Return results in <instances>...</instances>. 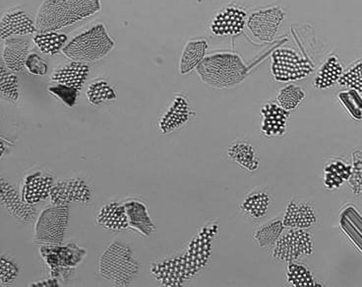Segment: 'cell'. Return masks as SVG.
<instances>
[{"mask_svg":"<svg viewBox=\"0 0 362 287\" xmlns=\"http://www.w3.org/2000/svg\"><path fill=\"white\" fill-rule=\"evenodd\" d=\"M218 231L217 221L206 224L182 250L152 264L150 273L153 278L168 287L181 286L194 278L210 261Z\"/></svg>","mask_w":362,"mask_h":287,"instance_id":"6da1fadb","label":"cell"},{"mask_svg":"<svg viewBox=\"0 0 362 287\" xmlns=\"http://www.w3.org/2000/svg\"><path fill=\"white\" fill-rule=\"evenodd\" d=\"M100 10V0H45L37 15V32L59 31Z\"/></svg>","mask_w":362,"mask_h":287,"instance_id":"7a4b0ae2","label":"cell"},{"mask_svg":"<svg viewBox=\"0 0 362 287\" xmlns=\"http://www.w3.org/2000/svg\"><path fill=\"white\" fill-rule=\"evenodd\" d=\"M100 276L117 286H130L139 276L141 264L129 244L112 241L98 263Z\"/></svg>","mask_w":362,"mask_h":287,"instance_id":"3957f363","label":"cell"},{"mask_svg":"<svg viewBox=\"0 0 362 287\" xmlns=\"http://www.w3.org/2000/svg\"><path fill=\"white\" fill-rule=\"evenodd\" d=\"M201 80L214 88H230L245 79L247 69L238 55L216 54L205 57L196 67Z\"/></svg>","mask_w":362,"mask_h":287,"instance_id":"277c9868","label":"cell"},{"mask_svg":"<svg viewBox=\"0 0 362 287\" xmlns=\"http://www.w3.org/2000/svg\"><path fill=\"white\" fill-rule=\"evenodd\" d=\"M113 47L115 42L105 25L100 23L73 38L71 41L67 43L62 52L73 62L89 64L107 57Z\"/></svg>","mask_w":362,"mask_h":287,"instance_id":"5b68a950","label":"cell"},{"mask_svg":"<svg viewBox=\"0 0 362 287\" xmlns=\"http://www.w3.org/2000/svg\"><path fill=\"white\" fill-rule=\"evenodd\" d=\"M40 256L49 269V276L60 281H71L76 269L87 256L86 249L75 243L60 245H42Z\"/></svg>","mask_w":362,"mask_h":287,"instance_id":"8992f818","label":"cell"},{"mask_svg":"<svg viewBox=\"0 0 362 287\" xmlns=\"http://www.w3.org/2000/svg\"><path fill=\"white\" fill-rule=\"evenodd\" d=\"M69 223V206H52L37 216L33 241L39 245H60L64 243Z\"/></svg>","mask_w":362,"mask_h":287,"instance_id":"52a82bcc","label":"cell"},{"mask_svg":"<svg viewBox=\"0 0 362 287\" xmlns=\"http://www.w3.org/2000/svg\"><path fill=\"white\" fill-rule=\"evenodd\" d=\"M313 237L305 229H291L281 234L274 245L272 257L281 263H293L313 255Z\"/></svg>","mask_w":362,"mask_h":287,"instance_id":"ba28073f","label":"cell"},{"mask_svg":"<svg viewBox=\"0 0 362 287\" xmlns=\"http://www.w3.org/2000/svg\"><path fill=\"white\" fill-rule=\"evenodd\" d=\"M49 201L52 206H88L93 201V188L79 176L57 179Z\"/></svg>","mask_w":362,"mask_h":287,"instance_id":"9c48e42d","label":"cell"},{"mask_svg":"<svg viewBox=\"0 0 362 287\" xmlns=\"http://www.w3.org/2000/svg\"><path fill=\"white\" fill-rule=\"evenodd\" d=\"M313 65L291 50H276L272 55V72L276 81L301 80L313 72Z\"/></svg>","mask_w":362,"mask_h":287,"instance_id":"30bf717a","label":"cell"},{"mask_svg":"<svg viewBox=\"0 0 362 287\" xmlns=\"http://www.w3.org/2000/svg\"><path fill=\"white\" fill-rule=\"evenodd\" d=\"M57 179L49 171L35 167L23 175L19 190L23 200L30 205H37L49 200Z\"/></svg>","mask_w":362,"mask_h":287,"instance_id":"8fae6325","label":"cell"},{"mask_svg":"<svg viewBox=\"0 0 362 287\" xmlns=\"http://www.w3.org/2000/svg\"><path fill=\"white\" fill-rule=\"evenodd\" d=\"M0 203L10 215L23 224L29 223L36 218V205H30L23 200L19 188H15L4 175L0 178Z\"/></svg>","mask_w":362,"mask_h":287,"instance_id":"7c38bea8","label":"cell"},{"mask_svg":"<svg viewBox=\"0 0 362 287\" xmlns=\"http://www.w3.org/2000/svg\"><path fill=\"white\" fill-rule=\"evenodd\" d=\"M283 18V11L279 7H275L251 15L247 25L254 37L260 41L271 42Z\"/></svg>","mask_w":362,"mask_h":287,"instance_id":"4fadbf2b","label":"cell"},{"mask_svg":"<svg viewBox=\"0 0 362 287\" xmlns=\"http://www.w3.org/2000/svg\"><path fill=\"white\" fill-rule=\"evenodd\" d=\"M283 221L285 227L306 230L318 223V215L310 201L291 200L286 206Z\"/></svg>","mask_w":362,"mask_h":287,"instance_id":"5bb4252c","label":"cell"},{"mask_svg":"<svg viewBox=\"0 0 362 287\" xmlns=\"http://www.w3.org/2000/svg\"><path fill=\"white\" fill-rule=\"evenodd\" d=\"M123 203H124L129 229L135 231L142 237H150L156 231V225L153 219L151 218L149 210L144 201L139 198H132Z\"/></svg>","mask_w":362,"mask_h":287,"instance_id":"9a60e30c","label":"cell"},{"mask_svg":"<svg viewBox=\"0 0 362 287\" xmlns=\"http://www.w3.org/2000/svg\"><path fill=\"white\" fill-rule=\"evenodd\" d=\"M37 31L34 21L21 9H12L2 16L0 23V37L2 41L17 36H26Z\"/></svg>","mask_w":362,"mask_h":287,"instance_id":"2e32d148","label":"cell"},{"mask_svg":"<svg viewBox=\"0 0 362 287\" xmlns=\"http://www.w3.org/2000/svg\"><path fill=\"white\" fill-rule=\"evenodd\" d=\"M260 113L262 116L260 130L264 137H279L285 135L290 119L288 111L276 103H268L261 108Z\"/></svg>","mask_w":362,"mask_h":287,"instance_id":"e0dca14e","label":"cell"},{"mask_svg":"<svg viewBox=\"0 0 362 287\" xmlns=\"http://www.w3.org/2000/svg\"><path fill=\"white\" fill-rule=\"evenodd\" d=\"M95 221L109 232H122L129 229L123 201H112L98 211Z\"/></svg>","mask_w":362,"mask_h":287,"instance_id":"ac0fdd59","label":"cell"},{"mask_svg":"<svg viewBox=\"0 0 362 287\" xmlns=\"http://www.w3.org/2000/svg\"><path fill=\"white\" fill-rule=\"evenodd\" d=\"M190 116L191 111L187 99L182 95L175 96L172 104L158 123L160 133L168 135L182 127L190 119Z\"/></svg>","mask_w":362,"mask_h":287,"instance_id":"d6986e66","label":"cell"},{"mask_svg":"<svg viewBox=\"0 0 362 287\" xmlns=\"http://www.w3.org/2000/svg\"><path fill=\"white\" fill-rule=\"evenodd\" d=\"M228 157L247 173H255L260 165L257 148L246 140H238L228 148Z\"/></svg>","mask_w":362,"mask_h":287,"instance_id":"ffe728a7","label":"cell"},{"mask_svg":"<svg viewBox=\"0 0 362 287\" xmlns=\"http://www.w3.org/2000/svg\"><path fill=\"white\" fill-rule=\"evenodd\" d=\"M245 24V13L235 7H228L216 15L211 30L215 35H238L243 31Z\"/></svg>","mask_w":362,"mask_h":287,"instance_id":"44dd1931","label":"cell"},{"mask_svg":"<svg viewBox=\"0 0 362 287\" xmlns=\"http://www.w3.org/2000/svg\"><path fill=\"white\" fill-rule=\"evenodd\" d=\"M90 69L84 62H73L55 69L50 80L57 84L76 88L81 90L89 77Z\"/></svg>","mask_w":362,"mask_h":287,"instance_id":"7402d4cb","label":"cell"},{"mask_svg":"<svg viewBox=\"0 0 362 287\" xmlns=\"http://www.w3.org/2000/svg\"><path fill=\"white\" fill-rule=\"evenodd\" d=\"M30 52V43L26 40L11 38L4 41L2 59L4 64L14 72L26 69V62Z\"/></svg>","mask_w":362,"mask_h":287,"instance_id":"603a6c76","label":"cell"},{"mask_svg":"<svg viewBox=\"0 0 362 287\" xmlns=\"http://www.w3.org/2000/svg\"><path fill=\"white\" fill-rule=\"evenodd\" d=\"M272 203V196L266 188H255L245 196L240 208L248 218L258 220L268 215Z\"/></svg>","mask_w":362,"mask_h":287,"instance_id":"cb8c5ba5","label":"cell"},{"mask_svg":"<svg viewBox=\"0 0 362 287\" xmlns=\"http://www.w3.org/2000/svg\"><path fill=\"white\" fill-rule=\"evenodd\" d=\"M351 175V165L341 158H333L324 167V187L328 191L338 190L344 183L348 182Z\"/></svg>","mask_w":362,"mask_h":287,"instance_id":"d4e9b609","label":"cell"},{"mask_svg":"<svg viewBox=\"0 0 362 287\" xmlns=\"http://www.w3.org/2000/svg\"><path fill=\"white\" fill-rule=\"evenodd\" d=\"M344 74L343 65L336 55H332L324 62L317 73L314 86L317 89H327L334 86Z\"/></svg>","mask_w":362,"mask_h":287,"instance_id":"484cf974","label":"cell"},{"mask_svg":"<svg viewBox=\"0 0 362 287\" xmlns=\"http://www.w3.org/2000/svg\"><path fill=\"white\" fill-rule=\"evenodd\" d=\"M0 96L10 103H18L21 97L19 78L4 62L0 67Z\"/></svg>","mask_w":362,"mask_h":287,"instance_id":"4316f807","label":"cell"},{"mask_svg":"<svg viewBox=\"0 0 362 287\" xmlns=\"http://www.w3.org/2000/svg\"><path fill=\"white\" fill-rule=\"evenodd\" d=\"M207 47L206 41H192L186 45L180 60L181 74H186L199 65L205 57Z\"/></svg>","mask_w":362,"mask_h":287,"instance_id":"83f0119b","label":"cell"},{"mask_svg":"<svg viewBox=\"0 0 362 287\" xmlns=\"http://www.w3.org/2000/svg\"><path fill=\"white\" fill-rule=\"evenodd\" d=\"M34 43L42 54L55 55L66 46L67 36L57 31L39 33L34 37Z\"/></svg>","mask_w":362,"mask_h":287,"instance_id":"f1b7e54d","label":"cell"},{"mask_svg":"<svg viewBox=\"0 0 362 287\" xmlns=\"http://www.w3.org/2000/svg\"><path fill=\"white\" fill-rule=\"evenodd\" d=\"M286 283L291 286H321L314 278L313 271L306 264L293 261L286 268Z\"/></svg>","mask_w":362,"mask_h":287,"instance_id":"f546056e","label":"cell"},{"mask_svg":"<svg viewBox=\"0 0 362 287\" xmlns=\"http://www.w3.org/2000/svg\"><path fill=\"white\" fill-rule=\"evenodd\" d=\"M284 228H285V225H284L283 218L273 219L268 223L260 226L254 232V239L261 248L275 245L276 241L281 237Z\"/></svg>","mask_w":362,"mask_h":287,"instance_id":"4dcf8cb0","label":"cell"},{"mask_svg":"<svg viewBox=\"0 0 362 287\" xmlns=\"http://www.w3.org/2000/svg\"><path fill=\"white\" fill-rule=\"evenodd\" d=\"M87 99L93 106H100L117 99V95L112 85L104 79L90 83L87 89Z\"/></svg>","mask_w":362,"mask_h":287,"instance_id":"1f68e13d","label":"cell"},{"mask_svg":"<svg viewBox=\"0 0 362 287\" xmlns=\"http://www.w3.org/2000/svg\"><path fill=\"white\" fill-rule=\"evenodd\" d=\"M305 98V92L300 87L296 86V85L290 84L288 86L284 87L283 89L279 92L278 100L279 105L286 111H293L298 107L299 104Z\"/></svg>","mask_w":362,"mask_h":287,"instance_id":"d6a6232c","label":"cell"},{"mask_svg":"<svg viewBox=\"0 0 362 287\" xmlns=\"http://www.w3.org/2000/svg\"><path fill=\"white\" fill-rule=\"evenodd\" d=\"M338 98L344 109L353 119L362 120V97L356 90L349 89L339 93Z\"/></svg>","mask_w":362,"mask_h":287,"instance_id":"836d02e7","label":"cell"},{"mask_svg":"<svg viewBox=\"0 0 362 287\" xmlns=\"http://www.w3.org/2000/svg\"><path fill=\"white\" fill-rule=\"evenodd\" d=\"M19 274L18 264L15 263L13 259L2 254L0 259V284L5 286L13 283L18 278Z\"/></svg>","mask_w":362,"mask_h":287,"instance_id":"e575fe53","label":"cell"},{"mask_svg":"<svg viewBox=\"0 0 362 287\" xmlns=\"http://www.w3.org/2000/svg\"><path fill=\"white\" fill-rule=\"evenodd\" d=\"M339 83L343 86L351 88L362 93V60L356 62L341 75Z\"/></svg>","mask_w":362,"mask_h":287,"instance_id":"d590c367","label":"cell"},{"mask_svg":"<svg viewBox=\"0 0 362 287\" xmlns=\"http://www.w3.org/2000/svg\"><path fill=\"white\" fill-rule=\"evenodd\" d=\"M349 187L354 195H362V151L356 150L353 153L351 175L348 181Z\"/></svg>","mask_w":362,"mask_h":287,"instance_id":"8d00e7d4","label":"cell"},{"mask_svg":"<svg viewBox=\"0 0 362 287\" xmlns=\"http://www.w3.org/2000/svg\"><path fill=\"white\" fill-rule=\"evenodd\" d=\"M49 92L69 108L76 104L78 96L80 94L79 89L66 86V85L64 84H57V83H55V85H52V86L49 88Z\"/></svg>","mask_w":362,"mask_h":287,"instance_id":"74e56055","label":"cell"},{"mask_svg":"<svg viewBox=\"0 0 362 287\" xmlns=\"http://www.w3.org/2000/svg\"><path fill=\"white\" fill-rule=\"evenodd\" d=\"M26 69L33 75L44 77V75L47 74L49 67H47V62L45 60H42L40 55L33 52V54H30L29 57H28Z\"/></svg>","mask_w":362,"mask_h":287,"instance_id":"f35d334b","label":"cell"},{"mask_svg":"<svg viewBox=\"0 0 362 287\" xmlns=\"http://www.w3.org/2000/svg\"><path fill=\"white\" fill-rule=\"evenodd\" d=\"M60 281L57 278H52L42 279L37 283H31L32 286H59Z\"/></svg>","mask_w":362,"mask_h":287,"instance_id":"ab89813d","label":"cell"},{"mask_svg":"<svg viewBox=\"0 0 362 287\" xmlns=\"http://www.w3.org/2000/svg\"><path fill=\"white\" fill-rule=\"evenodd\" d=\"M13 146V142H9V140H5L4 137H1V158L4 157L5 153Z\"/></svg>","mask_w":362,"mask_h":287,"instance_id":"60d3db41","label":"cell"}]
</instances>
